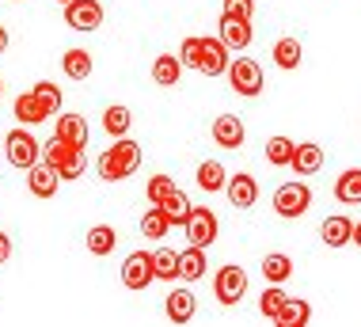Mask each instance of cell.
I'll return each instance as SVG.
<instances>
[{
    "mask_svg": "<svg viewBox=\"0 0 361 327\" xmlns=\"http://www.w3.org/2000/svg\"><path fill=\"white\" fill-rule=\"evenodd\" d=\"M179 61L183 69H198L202 76H224L228 73V46L221 42V35H190L179 42Z\"/></svg>",
    "mask_w": 361,
    "mask_h": 327,
    "instance_id": "6da1fadb",
    "label": "cell"
},
{
    "mask_svg": "<svg viewBox=\"0 0 361 327\" xmlns=\"http://www.w3.org/2000/svg\"><path fill=\"white\" fill-rule=\"evenodd\" d=\"M137 167H141V145L126 141V137H114V145L106 148V153H99V160H95V172H99L103 183L130 179Z\"/></svg>",
    "mask_w": 361,
    "mask_h": 327,
    "instance_id": "7a4b0ae2",
    "label": "cell"
},
{
    "mask_svg": "<svg viewBox=\"0 0 361 327\" xmlns=\"http://www.w3.org/2000/svg\"><path fill=\"white\" fill-rule=\"evenodd\" d=\"M42 164H50L61 179H80L84 175V148L80 145H69L65 137H50V141L42 145Z\"/></svg>",
    "mask_w": 361,
    "mask_h": 327,
    "instance_id": "3957f363",
    "label": "cell"
},
{
    "mask_svg": "<svg viewBox=\"0 0 361 327\" xmlns=\"http://www.w3.org/2000/svg\"><path fill=\"white\" fill-rule=\"evenodd\" d=\"M4 156L12 167H19V172H31L35 164H42V145L31 137L27 126H16V130H8V137H4Z\"/></svg>",
    "mask_w": 361,
    "mask_h": 327,
    "instance_id": "277c9868",
    "label": "cell"
},
{
    "mask_svg": "<svg viewBox=\"0 0 361 327\" xmlns=\"http://www.w3.org/2000/svg\"><path fill=\"white\" fill-rule=\"evenodd\" d=\"M308 210H312V191H308V183L289 179V183H281L278 191H274V213H278V217L297 221V217H305Z\"/></svg>",
    "mask_w": 361,
    "mask_h": 327,
    "instance_id": "5b68a950",
    "label": "cell"
},
{
    "mask_svg": "<svg viewBox=\"0 0 361 327\" xmlns=\"http://www.w3.org/2000/svg\"><path fill=\"white\" fill-rule=\"evenodd\" d=\"M228 84H232L236 95L255 99V95H262L267 76H262V65L255 61V57H236V61H228Z\"/></svg>",
    "mask_w": 361,
    "mask_h": 327,
    "instance_id": "8992f818",
    "label": "cell"
},
{
    "mask_svg": "<svg viewBox=\"0 0 361 327\" xmlns=\"http://www.w3.org/2000/svg\"><path fill=\"white\" fill-rule=\"evenodd\" d=\"M213 293H217V301L224 309H236L243 301V293H247V270L236 263H224L217 274H213Z\"/></svg>",
    "mask_w": 361,
    "mask_h": 327,
    "instance_id": "52a82bcc",
    "label": "cell"
},
{
    "mask_svg": "<svg viewBox=\"0 0 361 327\" xmlns=\"http://www.w3.org/2000/svg\"><path fill=\"white\" fill-rule=\"evenodd\" d=\"M217 213L209 210V206H190V217L187 225H183V232H187V240L194 247H209L213 240H217Z\"/></svg>",
    "mask_w": 361,
    "mask_h": 327,
    "instance_id": "ba28073f",
    "label": "cell"
},
{
    "mask_svg": "<svg viewBox=\"0 0 361 327\" xmlns=\"http://www.w3.org/2000/svg\"><path fill=\"white\" fill-rule=\"evenodd\" d=\"M149 282H156L152 255L149 251H130L122 263V285L126 290H149Z\"/></svg>",
    "mask_w": 361,
    "mask_h": 327,
    "instance_id": "9c48e42d",
    "label": "cell"
},
{
    "mask_svg": "<svg viewBox=\"0 0 361 327\" xmlns=\"http://www.w3.org/2000/svg\"><path fill=\"white\" fill-rule=\"evenodd\" d=\"M65 23L73 27V31H99L103 27V4L99 0H73V4H65Z\"/></svg>",
    "mask_w": 361,
    "mask_h": 327,
    "instance_id": "30bf717a",
    "label": "cell"
},
{
    "mask_svg": "<svg viewBox=\"0 0 361 327\" xmlns=\"http://www.w3.org/2000/svg\"><path fill=\"white\" fill-rule=\"evenodd\" d=\"M224 194H228V202L236 206V210H251V206H255V198H259L255 175H247V172L228 175V183H224Z\"/></svg>",
    "mask_w": 361,
    "mask_h": 327,
    "instance_id": "8fae6325",
    "label": "cell"
},
{
    "mask_svg": "<svg viewBox=\"0 0 361 327\" xmlns=\"http://www.w3.org/2000/svg\"><path fill=\"white\" fill-rule=\"evenodd\" d=\"M221 42L228 49H247L251 46V19H236V16H221V27H217Z\"/></svg>",
    "mask_w": 361,
    "mask_h": 327,
    "instance_id": "7c38bea8",
    "label": "cell"
},
{
    "mask_svg": "<svg viewBox=\"0 0 361 327\" xmlns=\"http://www.w3.org/2000/svg\"><path fill=\"white\" fill-rule=\"evenodd\" d=\"M243 137H247V130H243V122L236 114H217L213 118V141H217L221 148H243Z\"/></svg>",
    "mask_w": 361,
    "mask_h": 327,
    "instance_id": "4fadbf2b",
    "label": "cell"
},
{
    "mask_svg": "<svg viewBox=\"0 0 361 327\" xmlns=\"http://www.w3.org/2000/svg\"><path fill=\"white\" fill-rule=\"evenodd\" d=\"M164 312H168L171 323H190L194 312H198V301H194L190 290H183V285H179V290L168 293V301H164Z\"/></svg>",
    "mask_w": 361,
    "mask_h": 327,
    "instance_id": "5bb4252c",
    "label": "cell"
},
{
    "mask_svg": "<svg viewBox=\"0 0 361 327\" xmlns=\"http://www.w3.org/2000/svg\"><path fill=\"white\" fill-rule=\"evenodd\" d=\"M289 167H293L297 175H316L319 167H324V148H319L316 141H297Z\"/></svg>",
    "mask_w": 361,
    "mask_h": 327,
    "instance_id": "9a60e30c",
    "label": "cell"
},
{
    "mask_svg": "<svg viewBox=\"0 0 361 327\" xmlns=\"http://www.w3.org/2000/svg\"><path fill=\"white\" fill-rule=\"evenodd\" d=\"M319 240H324L327 247H346L350 240H354V221H350L346 213L327 217V221L319 225Z\"/></svg>",
    "mask_w": 361,
    "mask_h": 327,
    "instance_id": "2e32d148",
    "label": "cell"
},
{
    "mask_svg": "<svg viewBox=\"0 0 361 327\" xmlns=\"http://www.w3.org/2000/svg\"><path fill=\"white\" fill-rule=\"evenodd\" d=\"M57 183H61V175H57L50 164H35L31 172H27V191H31L35 198H54Z\"/></svg>",
    "mask_w": 361,
    "mask_h": 327,
    "instance_id": "e0dca14e",
    "label": "cell"
},
{
    "mask_svg": "<svg viewBox=\"0 0 361 327\" xmlns=\"http://www.w3.org/2000/svg\"><path fill=\"white\" fill-rule=\"evenodd\" d=\"M12 114H16V122H19V126H38V122H46V118H50V111H46L42 103H38V95H35V92L16 95Z\"/></svg>",
    "mask_w": 361,
    "mask_h": 327,
    "instance_id": "ac0fdd59",
    "label": "cell"
},
{
    "mask_svg": "<svg viewBox=\"0 0 361 327\" xmlns=\"http://www.w3.org/2000/svg\"><path fill=\"white\" fill-rule=\"evenodd\" d=\"M270 57H274V65L281 69V73H293V69H300V57H305V49H300V38H278L274 49H270Z\"/></svg>",
    "mask_w": 361,
    "mask_h": 327,
    "instance_id": "d6986e66",
    "label": "cell"
},
{
    "mask_svg": "<svg viewBox=\"0 0 361 327\" xmlns=\"http://www.w3.org/2000/svg\"><path fill=\"white\" fill-rule=\"evenodd\" d=\"M206 278V247H187L179 251V282H198Z\"/></svg>",
    "mask_w": 361,
    "mask_h": 327,
    "instance_id": "ffe728a7",
    "label": "cell"
},
{
    "mask_svg": "<svg viewBox=\"0 0 361 327\" xmlns=\"http://www.w3.org/2000/svg\"><path fill=\"white\" fill-rule=\"evenodd\" d=\"M312 320V304L308 301H300V297H286V304H281V312H278V327H308Z\"/></svg>",
    "mask_w": 361,
    "mask_h": 327,
    "instance_id": "44dd1931",
    "label": "cell"
},
{
    "mask_svg": "<svg viewBox=\"0 0 361 327\" xmlns=\"http://www.w3.org/2000/svg\"><path fill=\"white\" fill-rule=\"evenodd\" d=\"M179 76H183L179 54H160L152 61V81L160 84V88H175V84H179Z\"/></svg>",
    "mask_w": 361,
    "mask_h": 327,
    "instance_id": "7402d4cb",
    "label": "cell"
},
{
    "mask_svg": "<svg viewBox=\"0 0 361 327\" xmlns=\"http://www.w3.org/2000/svg\"><path fill=\"white\" fill-rule=\"evenodd\" d=\"M335 198L343 206H361V167H350L335 179Z\"/></svg>",
    "mask_w": 361,
    "mask_h": 327,
    "instance_id": "603a6c76",
    "label": "cell"
},
{
    "mask_svg": "<svg viewBox=\"0 0 361 327\" xmlns=\"http://www.w3.org/2000/svg\"><path fill=\"white\" fill-rule=\"evenodd\" d=\"M61 69H65V76H69V81H87V76H92V69H95V61H92V54H87V49H65Z\"/></svg>",
    "mask_w": 361,
    "mask_h": 327,
    "instance_id": "cb8c5ba5",
    "label": "cell"
},
{
    "mask_svg": "<svg viewBox=\"0 0 361 327\" xmlns=\"http://www.w3.org/2000/svg\"><path fill=\"white\" fill-rule=\"evenodd\" d=\"M198 186L206 194H217V191H224V183H228V175H224V164L221 160H202L198 164Z\"/></svg>",
    "mask_w": 361,
    "mask_h": 327,
    "instance_id": "d4e9b609",
    "label": "cell"
},
{
    "mask_svg": "<svg viewBox=\"0 0 361 327\" xmlns=\"http://www.w3.org/2000/svg\"><path fill=\"white\" fill-rule=\"evenodd\" d=\"M152 270L160 282H179V251L171 247H156L152 251Z\"/></svg>",
    "mask_w": 361,
    "mask_h": 327,
    "instance_id": "484cf974",
    "label": "cell"
},
{
    "mask_svg": "<svg viewBox=\"0 0 361 327\" xmlns=\"http://www.w3.org/2000/svg\"><path fill=\"white\" fill-rule=\"evenodd\" d=\"M130 126H133V114H130V107H122V103H111L103 111V130L111 133V137H126L130 133Z\"/></svg>",
    "mask_w": 361,
    "mask_h": 327,
    "instance_id": "4316f807",
    "label": "cell"
},
{
    "mask_svg": "<svg viewBox=\"0 0 361 327\" xmlns=\"http://www.w3.org/2000/svg\"><path fill=\"white\" fill-rule=\"evenodd\" d=\"M57 137H65L69 145L87 148V122L80 114H61V118H57Z\"/></svg>",
    "mask_w": 361,
    "mask_h": 327,
    "instance_id": "83f0119b",
    "label": "cell"
},
{
    "mask_svg": "<svg viewBox=\"0 0 361 327\" xmlns=\"http://www.w3.org/2000/svg\"><path fill=\"white\" fill-rule=\"evenodd\" d=\"M175 229V225L168 221V213L160 210V206H152V210H145V217H141V232L149 236V240H164Z\"/></svg>",
    "mask_w": 361,
    "mask_h": 327,
    "instance_id": "f1b7e54d",
    "label": "cell"
},
{
    "mask_svg": "<svg viewBox=\"0 0 361 327\" xmlns=\"http://www.w3.org/2000/svg\"><path fill=\"white\" fill-rule=\"evenodd\" d=\"M114 244H118V232H114L111 225H95V229H87V251L92 255H111Z\"/></svg>",
    "mask_w": 361,
    "mask_h": 327,
    "instance_id": "f546056e",
    "label": "cell"
},
{
    "mask_svg": "<svg viewBox=\"0 0 361 327\" xmlns=\"http://www.w3.org/2000/svg\"><path fill=\"white\" fill-rule=\"evenodd\" d=\"M262 274H267V282H289V274H293V259L289 255H281V251H270L267 259H262Z\"/></svg>",
    "mask_w": 361,
    "mask_h": 327,
    "instance_id": "4dcf8cb0",
    "label": "cell"
},
{
    "mask_svg": "<svg viewBox=\"0 0 361 327\" xmlns=\"http://www.w3.org/2000/svg\"><path fill=\"white\" fill-rule=\"evenodd\" d=\"M281 304H286V290H281L278 282H267V290H262V297H259V312L274 323L278 312H281Z\"/></svg>",
    "mask_w": 361,
    "mask_h": 327,
    "instance_id": "1f68e13d",
    "label": "cell"
},
{
    "mask_svg": "<svg viewBox=\"0 0 361 327\" xmlns=\"http://www.w3.org/2000/svg\"><path fill=\"white\" fill-rule=\"evenodd\" d=\"M160 210L168 213L171 225H187V217H190V198L183 194V191H175V194H168V198L160 202Z\"/></svg>",
    "mask_w": 361,
    "mask_h": 327,
    "instance_id": "d6a6232c",
    "label": "cell"
},
{
    "mask_svg": "<svg viewBox=\"0 0 361 327\" xmlns=\"http://www.w3.org/2000/svg\"><path fill=\"white\" fill-rule=\"evenodd\" d=\"M293 148H297V141H293V137H270V141H267V160L274 164V167H289Z\"/></svg>",
    "mask_w": 361,
    "mask_h": 327,
    "instance_id": "836d02e7",
    "label": "cell"
},
{
    "mask_svg": "<svg viewBox=\"0 0 361 327\" xmlns=\"http://www.w3.org/2000/svg\"><path fill=\"white\" fill-rule=\"evenodd\" d=\"M31 92L38 95V103H42L46 107V111H61V103H65V95H61V88H57L54 81H38L35 88H31Z\"/></svg>",
    "mask_w": 361,
    "mask_h": 327,
    "instance_id": "e575fe53",
    "label": "cell"
},
{
    "mask_svg": "<svg viewBox=\"0 0 361 327\" xmlns=\"http://www.w3.org/2000/svg\"><path fill=\"white\" fill-rule=\"evenodd\" d=\"M175 191H179V186H175L171 175H152V179H149V191H145V194H149V202H152V206H160L164 198L175 194Z\"/></svg>",
    "mask_w": 361,
    "mask_h": 327,
    "instance_id": "d590c367",
    "label": "cell"
},
{
    "mask_svg": "<svg viewBox=\"0 0 361 327\" xmlns=\"http://www.w3.org/2000/svg\"><path fill=\"white\" fill-rule=\"evenodd\" d=\"M221 16L251 19V16H255V0H221Z\"/></svg>",
    "mask_w": 361,
    "mask_h": 327,
    "instance_id": "8d00e7d4",
    "label": "cell"
},
{
    "mask_svg": "<svg viewBox=\"0 0 361 327\" xmlns=\"http://www.w3.org/2000/svg\"><path fill=\"white\" fill-rule=\"evenodd\" d=\"M8 259H12V236L0 232V266H4Z\"/></svg>",
    "mask_w": 361,
    "mask_h": 327,
    "instance_id": "74e56055",
    "label": "cell"
},
{
    "mask_svg": "<svg viewBox=\"0 0 361 327\" xmlns=\"http://www.w3.org/2000/svg\"><path fill=\"white\" fill-rule=\"evenodd\" d=\"M350 244H357V247H361V221H354V240H350Z\"/></svg>",
    "mask_w": 361,
    "mask_h": 327,
    "instance_id": "f35d334b",
    "label": "cell"
},
{
    "mask_svg": "<svg viewBox=\"0 0 361 327\" xmlns=\"http://www.w3.org/2000/svg\"><path fill=\"white\" fill-rule=\"evenodd\" d=\"M4 49H8V31L0 27V54H4Z\"/></svg>",
    "mask_w": 361,
    "mask_h": 327,
    "instance_id": "ab89813d",
    "label": "cell"
},
{
    "mask_svg": "<svg viewBox=\"0 0 361 327\" xmlns=\"http://www.w3.org/2000/svg\"><path fill=\"white\" fill-rule=\"evenodd\" d=\"M54 4H61V8H65V4H73V0H54Z\"/></svg>",
    "mask_w": 361,
    "mask_h": 327,
    "instance_id": "60d3db41",
    "label": "cell"
},
{
    "mask_svg": "<svg viewBox=\"0 0 361 327\" xmlns=\"http://www.w3.org/2000/svg\"><path fill=\"white\" fill-rule=\"evenodd\" d=\"M0 95H4V81H0Z\"/></svg>",
    "mask_w": 361,
    "mask_h": 327,
    "instance_id": "b9f144b4",
    "label": "cell"
},
{
    "mask_svg": "<svg viewBox=\"0 0 361 327\" xmlns=\"http://www.w3.org/2000/svg\"><path fill=\"white\" fill-rule=\"evenodd\" d=\"M16 4H23V0H16Z\"/></svg>",
    "mask_w": 361,
    "mask_h": 327,
    "instance_id": "7bdbcfd3",
    "label": "cell"
}]
</instances>
